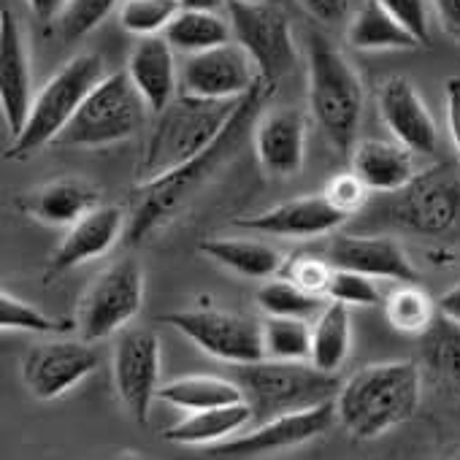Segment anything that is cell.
<instances>
[{
  "instance_id": "obj_1",
  "label": "cell",
  "mask_w": 460,
  "mask_h": 460,
  "mask_svg": "<svg viewBox=\"0 0 460 460\" xmlns=\"http://www.w3.org/2000/svg\"><path fill=\"white\" fill-rule=\"evenodd\" d=\"M274 90H277L274 84L261 79L252 87V93L239 101L234 117L227 119L225 130L217 136V141L206 152H200L187 165H181L155 181L136 184L133 208L128 217V236H125L128 244H138V242L149 239L160 227L171 225L176 214L184 211V206L206 187V181L255 133L263 106L274 95Z\"/></svg>"
},
{
  "instance_id": "obj_2",
  "label": "cell",
  "mask_w": 460,
  "mask_h": 460,
  "mask_svg": "<svg viewBox=\"0 0 460 460\" xmlns=\"http://www.w3.org/2000/svg\"><path fill=\"white\" fill-rule=\"evenodd\" d=\"M420 395L422 376L417 363H371L341 385L336 395V414L347 433L368 441L406 422L417 411Z\"/></svg>"
},
{
  "instance_id": "obj_3",
  "label": "cell",
  "mask_w": 460,
  "mask_h": 460,
  "mask_svg": "<svg viewBox=\"0 0 460 460\" xmlns=\"http://www.w3.org/2000/svg\"><path fill=\"white\" fill-rule=\"evenodd\" d=\"M239 101H211L179 93L160 114L146 136L136 165V184L155 181L206 152L234 117Z\"/></svg>"
},
{
  "instance_id": "obj_4",
  "label": "cell",
  "mask_w": 460,
  "mask_h": 460,
  "mask_svg": "<svg viewBox=\"0 0 460 460\" xmlns=\"http://www.w3.org/2000/svg\"><path fill=\"white\" fill-rule=\"evenodd\" d=\"M363 103H366V90L352 63L323 33H312L309 36V111L325 141L341 155H349L355 149Z\"/></svg>"
},
{
  "instance_id": "obj_5",
  "label": "cell",
  "mask_w": 460,
  "mask_h": 460,
  "mask_svg": "<svg viewBox=\"0 0 460 460\" xmlns=\"http://www.w3.org/2000/svg\"><path fill=\"white\" fill-rule=\"evenodd\" d=\"M106 76L103 58L84 52L68 60L47 84L41 93H36L31 117L17 138H12V146L6 149V157L25 160L28 155L52 146L55 138L66 130V125L74 119L84 98L95 90V84Z\"/></svg>"
},
{
  "instance_id": "obj_6",
  "label": "cell",
  "mask_w": 460,
  "mask_h": 460,
  "mask_svg": "<svg viewBox=\"0 0 460 460\" xmlns=\"http://www.w3.org/2000/svg\"><path fill=\"white\" fill-rule=\"evenodd\" d=\"M239 385L255 420H271L288 411L333 401L341 390L336 374L314 368L309 360H271L239 366Z\"/></svg>"
},
{
  "instance_id": "obj_7",
  "label": "cell",
  "mask_w": 460,
  "mask_h": 460,
  "mask_svg": "<svg viewBox=\"0 0 460 460\" xmlns=\"http://www.w3.org/2000/svg\"><path fill=\"white\" fill-rule=\"evenodd\" d=\"M146 103L133 87L128 71L125 74H106L95 90L84 98L74 119L66 125V130L55 138L52 146H79V149H95L128 141L138 133Z\"/></svg>"
},
{
  "instance_id": "obj_8",
  "label": "cell",
  "mask_w": 460,
  "mask_h": 460,
  "mask_svg": "<svg viewBox=\"0 0 460 460\" xmlns=\"http://www.w3.org/2000/svg\"><path fill=\"white\" fill-rule=\"evenodd\" d=\"M393 225L417 236L444 239L460 230V173L452 165H433L393 192L387 208Z\"/></svg>"
},
{
  "instance_id": "obj_9",
  "label": "cell",
  "mask_w": 460,
  "mask_h": 460,
  "mask_svg": "<svg viewBox=\"0 0 460 460\" xmlns=\"http://www.w3.org/2000/svg\"><path fill=\"white\" fill-rule=\"evenodd\" d=\"M227 22L234 41L247 49L258 74L269 84H279L296 66V41L288 14L266 0H227Z\"/></svg>"
},
{
  "instance_id": "obj_10",
  "label": "cell",
  "mask_w": 460,
  "mask_h": 460,
  "mask_svg": "<svg viewBox=\"0 0 460 460\" xmlns=\"http://www.w3.org/2000/svg\"><path fill=\"white\" fill-rule=\"evenodd\" d=\"M160 323L171 325L198 349L225 363L247 366L266 358L263 323H255L242 314L219 309H176L160 314Z\"/></svg>"
},
{
  "instance_id": "obj_11",
  "label": "cell",
  "mask_w": 460,
  "mask_h": 460,
  "mask_svg": "<svg viewBox=\"0 0 460 460\" xmlns=\"http://www.w3.org/2000/svg\"><path fill=\"white\" fill-rule=\"evenodd\" d=\"M144 306V271L125 258L111 263L87 290L76 328L84 341H101L122 331Z\"/></svg>"
},
{
  "instance_id": "obj_12",
  "label": "cell",
  "mask_w": 460,
  "mask_h": 460,
  "mask_svg": "<svg viewBox=\"0 0 460 460\" xmlns=\"http://www.w3.org/2000/svg\"><path fill=\"white\" fill-rule=\"evenodd\" d=\"M258 82L252 58L236 41L190 55L179 68V93L211 101H242Z\"/></svg>"
},
{
  "instance_id": "obj_13",
  "label": "cell",
  "mask_w": 460,
  "mask_h": 460,
  "mask_svg": "<svg viewBox=\"0 0 460 460\" xmlns=\"http://www.w3.org/2000/svg\"><path fill=\"white\" fill-rule=\"evenodd\" d=\"M336 422H339V414H336V398H333V401H325V403H317L309 409L271 417L250 433H239L222 444L208 447V452L217 457H258V455L279 452V449L320 438Z\"/></svg>"
},
{
  "instance_id": "obj_14",
  "label": "cell",
  "mask_w": 460,
  "mask_h": 460,
  "mask_svg": "<svg viewBox=\"0 0 460 460\" xmlns=\"http://www.w3.org/2000/svg\"><path fill=\"white\" fill-rule=\"evenodd\" d=\"M114 387L138 425H146L160 390V339L152 328H128L114 344Z\"/></svg>"
},
{
  "instance_id": "obj_15",
  "label": "cell",
  "mask_w": 460,
  "mask_h": 460,
  "mask_svg": "<svg viewBox=\"0 0 460 460\" xmlns=\"http://www.w3.org/2000/svg\"><path fill=\"white\" fill-rule=\"evenodd\" d=\"M101 366L90 341H47L33 347L22 360L25 387L39 401H55L87 379Z\"/></svg>"
},
{
  "instance_id": "obj_16",
  "label": "cell",
  "mask_w": 460,
  "mask_h": 460,
  "mask_svg": "<svg viewBox=\"0 0 460 460\" xmlns=\"http://www.w3.org/2000/svg\"><path fill=\"white\" fill-rule=\"evenodd\" d=\"M33 71L22 28L12 9L0 12V106L12 138H17L33 109Z\"/></svg>"
},
{
  "instance_id": "obj_17",
  "label": "cell",
  "mask_w": 460,
  "mask_h": 460,
  "mask_svg": "<svg viewBox=\"0 0 460 460\" xmlns=\"http://www.w3.org/2000/svg\"><path fill=\"white\" fill-rule=\"evenodd\" d=\"M234 222L274 239H314V236L333 234L341 222H347V217H341L320 192V195H301L285 200L279 206H271L250 217H236Z\"/></svg>"
},
{
  "instance_id": "obj_18",
  "label": "cell",
  "mask_w": 460,
  "mask_h": 460,
  "mask_svg": "<svg viewBox=\"0 0 460 460\" xmlns=\"http://www.w3.org/2000/svg\"><path fill=\"white\" fill-rule=\"evenodd\" d=\"M306 114L298 109L263 111L252 133L261 168L274 179L296 176L306 160Z\"/></svg>"
},
{
  "instance_id": "obj_19",
  "label": "cell",
  "mask_w": 460,
  "mask_h": 460,
  "mask_svg": "<svg viewBox=\"0 0 460 460\" xmlns=\"http://www.w3.org/2000/svg\"><path fill=\"white\" fill-rule=\"evenodd\" d=\"M331 263L336 269H349L371 279H390L398 285H417L420 274L409 261L406 250L390 236L371 234H339L331 242Z\"/></svg>"
},
{
  "instance_id": "obj_20",
  "label": "cell",
  "mask_w": 460,
  "mask_h": 460,
  "mask_svg": "<svg viewBox=\"0 0 460 460\" xmlns=\"http://www.w3.org/2000/svg\"><path fill=\"white\" fill-rule=\"evenodd\" d=\"M122 236H128V217L119 206L101 203L68 227L66 239L49 258V277H60L82 263L103 258Z\"/></svg>"
},
{
  "instance_id": "obj_21",
  "label": "cell",
  "mask_w": 460,
  "mask_h": 460,
  "mask_svg": "<svg viewBox=\"0 0 460 460\" xmlns=\"http://www.w3.org/2000/svg\"><path fill=\"white\" fill-rule=\"evenodd\" d=\"M379 114L387 125L390 136L411 149L414 155H433L438 146V130L436 122L422 103L417 87L403 79L393 76L379 87Z\"/></svg>"
},
{
  "instance_id": "obj_22",
  "label": "cell",
  "mask_w": 460,
  "mask_h": 460,
  "mask_svg": "<svg viewBox=\"0 0 460 460\" xmlns=\"http://www.w3.org/2000/svg\"><path fill=\"white\" fill-rule=\"evenodd\" d=\"M128 76L144 98L149 114H160L179 95L176 49L165 41V36L138 39L128 60Z\"/></svg>"
},
{
  "instance_id": "obj_23",
  "label": "cell",
  "mask_w": 460,
  "mask_h": 460,
  "mask_svg": "<svg viewBox=\"0 0 460 460\" xmlns=\"http://www.w3.org/2000/svg\"><path fill=\"white\" fill-rule=\"evenodd\" d=\"M98 190L84 179H55L17 198V208L49 227H71L98 203Z\"/></svg>"
},
{
  "instance_id": "obj_24",
  "label": "cell",
  "mask_w": 460,
  "mask_h": 460,
  "mask_svg": "<svg viewBox=\"0 0 460 460\" xmlns=\"http://www.w3.org/2000/svg\"><path fill=\"white\" fill-rule=\"evenodd\" d=\"M352 171L366 181L371 192L393 195L403 190L414 176V152L398 141H360L352 149Z\"/></svg>"
},
{
  "instance_id": "obj_25",
  "label": "cell",
  "mask_w": 460,
  "mask_h": 460,
  "mask_svg": "<svg viewBox=\"0 0 460 460\" xmlns=\"http://www.w3.org/2000/svg\"><path fill=\"white\" fill-rule=\"evenodd\" d=\"M255 420L252 406L247 401L227 403V406H214L203 411H190L184 420L163 430V438L173 444H187V447H214L227 438L239 436L250 422Z\"/></svg>"
},
{
  "instance_id": "obj_26",
  "label": "cell",
  "mask_w": 460,
  "mask_h": 460,
  "mask_svg": "<svg viewBox=\"0 0 460 460\" xmlns=\"http://www.w3.org/2000/svg\"><path fill=\"white\" fill-rule=\"evenodd\" d=\"M198 250L214 263L247 279H274L285 269L282 252L261 239H203Z\"/></svg>"
},
{
  "instance_id": "obj_27",
  "label": "cell",
  "mask_w": 460,
  "mask_h": 460,
  "mask_svg": "<svg viewBox=\"0 0 460 460\" xmlns=\"http://www.w3.org/2000/svg\"><path fill=\"white\" fill-rule=\"evenodd\" d=\"M347 44L358 52H390L420 49V41L379 4L366 0L347 25Z\"/></svg>"
},
{
  "instance_id": "obj_28",
  "label": "cell",
  "mask_w": 460,
  "mask_h": 460,
  "mask_svg": "<svg viewBox=\"0 0 460 460\" xmlns=\"http://www.w3.org/2000/svg\"><path fill=\"white\" fill-rule=\"evenodd\" d=\"M157 398L163 403H168V406H176V409L187 411V414L247 401L239 382L222 379V376H208V374H190V376L171 379V382L160 385Z\"/></svg>"
},
{
  "instance_id": "obj_29",
  "label": "cell",
  "mask_w": 460,
  "mask_h": 460,
  "mask_svg": "<svg viewBox=\"0 0 460 460\" xmlns=\"http://www.w3.org/2000/svg\"><path fill=\"white\" fill-rule=\"evenodd\" d=\"M352 344V320H349V306L328 301V306L314 317L312 325V358L309 363L325 374H336Z\"/></svg>"
},
{
  "instance_id": "obj_30",
  "label": "cell",
  "mask_w": 460,
  "mask_h": 460,
  "mask_svg": "<svg viewBox=\"0 0 460 460\" xmlns=\"http://www.w3.org/2000/svg\"><path fill=\"white\" fill-rule=\"evenodd\" d=\"M420 347L425 368L441 385L460 393V323L438 312L420 336Z\"/></svg>"
},
{
  "instance_id": "obj_31",
  "label": "cell",
  "mask_w": 460,
  "mask_h": 460,
  "mask_svg": "<svg viewBox=\"0 0 460 460\" xmlns=\"http://www.w3.org/2000/svg\"><path fill=\"white\" fill-rule=\"evenodd\" d=\"M165 41L181 52L184 58L222 47L234 39V31H230V22L222 20L217 12H198V9H181L173 22L165 28Z\"/></svg>"
},
{
  "instance_id": "obj_32",
  "label": "cell",
  "mask_w": 460,
  "mask_h": 460,
  "mask_svg": "<svg viewBox=\"0 0 460 460\" xmlns=\"http://www.w3.org/2000/svg\"><path fill=\"white\" fill-rule=\"evenodd\" d=\"M258 306L269 314V317H298V320H312L317 317L325 306L328 298L323 296H312L306 290H301L296 282H290L288 277H274L269 279L261 290H258Z\"/></svg>"
},
{
  "instance_id": "obj_33",
  "label": "cell",
  "mask_w": 460,
  "mask_h": 460,
  "mask_svg": "<svg viewBox=\"0 0 460 460\" xmlns=\"http://www.w3.org/2000/svg\"><path fill=\"white\" fill-rule=\"evenodd\" d=\"M263 347L271 360H309L312 323L298 317H269L263 323Z\"/></svg>"
},
{
  "instance_id": "obj_34",
  "label": "cell",
  "mask_w": 460,
  "mask_h": 460,
  "mask_svg": "<svg viewBox=\"0 0 460 460\" xmlns=\"http://www.w3.org/2000/svg\"><path fill=\"white\" fill-rule=\"evenodd\" d=\"M385 314L395 331L422 336L428 325L433 323V317L438 314V309L417 285H401L385 301Z\"/></svg>"
},
{
  "instance_id": "obj_35",
  "label": "cell",
  "mask_w": 460,
  "mask_h": 460,
  "mask_svg": "<svg viewBox=\"0 0 460 460\" xmlns=\"http://www.w3.org/2000/svg\"><path fill=\"white\" fill-rule=\"evenodd\" d=\"M179 12H181L179 0H125L119 9V25L122 31L138 39L163 36Z\"/></svg>"
},
{
  "instance_id": "obj_36",
  "label": "cell",
  "mask_w": 460,
  "mask_h": 460,
  "mask_svg": "<svg viewBox=\"0 0 460 460\" xmlns=\"http://www.w3.org/2000/svg\"><path fill=\"white\" fill-rule=\"evenodd\" d=\"M0 328L4 331H25V333H66L76 328L71 320H58L44 314L39 306L12 296L9 290L0 293Z\"/></svg>"
},
{
  "instance_id": "obj_37",
  "label": "cell",
  "mask_w": 460,
  "mask_h": 460,
  "mask_svg": "<svg viewBox=\"0 0 460 460\" xmlns=\"http://www.w3.org/2000/svg\"><path fill=\"white\" fill-rule=\"evenodd\" d=\"M117 6V0H68V6L58 17V31L63 41L74 44L90 36Z\"/></svg>"
},
{
  "instance_id": "obj_38",
  "label": "cell",
  "mask_w": 460,
  "mask_h": 460,
  "mask_svg": "<svg viewBox=\"0 0 460 460\" xmlns=\"http://www.w3.org/2000/svg\"><path fill=\"white\" fill-rule=\"evenodd\" d=\"M328 301L344 304V306H376L382 304V293L376 288V282L366 274L349 271V269H336L331 288H328Z\"/></svg>"
},
{
  "instance_id": "obj_39",
  "label": "cell",
  "mask_w": 460,
  "mask_h": 460,
  "mask_svg": "<svg viewBox=\"0 0 460 460\" xmlns=\"http://www.w3.org/2000/svg\"><path fill=\"white\" fill-rule=\"evenodd\" d=\"M368 192H371V190L366 187V181H363L355 171H344V173L331 176V181H328L325 190H323V195L328 198V203H331L341 217H347V219L366 208Z\"/></svg>"
},
{
  "instance_id": "obj_40",
  "label": "cell",
  "mask_w": 460,
  "mask_h": 460,
  "mask_svg": "<svg viewBox=\"0 0 460 460\" xmlns=\"http://www.w3.org/2000/svg\"><path fill=\"white\" fill-rule=\"evenodd\" d=\"M333 271H336L333 263H325V261L312 258V255H296L288 263V269L282 271V277H288L290 282H296L301 290H306L312 296L328 298V288H331Z\"/></svg>"
},
{
  "instance_id": "obj_41",
  "label": "cell",
  "mask_w": 460,
  "mask_h": 460,
  "mask_svg": "<svg viewBox=\"0 0 460 460\" xmlns=\"http://www.w3.org/2000/svg\"><path fill=\"white\" fill-rule=\"evenodd\" d=\"M379 4L420 41V47H430V25L425 0H379Z\"/></svg>"
},
{
  "instance_id": "obj_42",
  "label": "cell",
  "mask_w": 460,
  "mask_h": 460,
  "mask_svg": "<svg viewBox=\"0 0 460 460\" xmlns=\"http://www.w3.org/2000/svg\"><path fill=\"white\" fill-rule=\"evenodd\" d=\"M447 125H449L452 144L460 155V79L447 82Z\"/></svg>"
},
{
  "instance_id": "obj_43",
  "label": "cell",
  "mask_w": 460,
  "mask_h": 460,
  "mask_svg": "<svg viewBox=\"0 0 460 460\" xmlns=\"http://www.w3.org/2000/svg\"><path fill=\"white\" fill-rule=\"evenodd\" d=\"M301 4L323 22H336L347 14V0H301Z\"/></svg>"
},
{
  "instance_id": "obj_44",
  "label": "cell",
  "mask_w": 460,
  "mask_h": 460,
  "mask_svg": "<svg viewBox=\"0 0 460 460\" xmlns=\"http://www.w3.org/2000/svg\"><path fill=\"white\" fill-rule=\"evenodd\" d=\"M441 28L460 41V0H433Z\"/></svg>"
},
{
  "instance_id": "obj_45",
  "label": "cell",
  "mask_w": 460,
  "mask_h": 460,
  "mask_svg": "<svg viewBox=\"0 0 460 460\" xmlns=\"http://www.w3.org/2000/svg\"><path fill=\"white\" fill-rule=\"evenodd\" d=\"M31 12L41 20V22H52L63 14V9L68 6V0H28Z\"/></svg>"
},
{
  "instance_id": "obj_46",
  "label": "cell",
  "mask_w": 460,
  "mask_h": 460,
  "mask_svg": "<svg viewBox=\"0 0 460 460\" xmlns=\"http://www.w3.org/2000/svg\"><path fill=\"white\" fill-rule=\"evenodd\" d=\"M441 314L452 317L455 323H460V285H455L452 290H447L441 298H438V306H436Z\"/></svg>"
},
{
  "instance_id": "obj_47",
  "label": "cell",
  "mask_w": 460,
  "mask_h": 460,
  "mask_svg": "<svg viewBox=\"0 0 460 460\" xmlns=\"http://www.w3.org/2000/svg\"><path fill=\"white\" fill-rule=\"evenodd\" d=\"M181 9H198V12H217L225 0H179Z\"/></svg>"
}]
</instances>
